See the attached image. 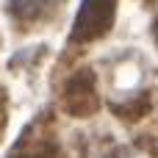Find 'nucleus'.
I'll return each instance as SVG.
<instances>
[{
    "instance_id": "nucleus-1",
    "label": "nucleus",
    "mask_w": 158,
    "mask_h": 158,
    "mask_svg": "<svg viewBox=\"0 0 158 158\" xmlns=\"http://www.w3.org/2000/svg\"><path fill=\"white\" fill-rule=\"evenodd\" d=\"M117 17V0H83L69 33V42H94L100 36H106L114 25Z\"/></svg>"
},
{
    "instance_id": "nucleus-2",
    "label": "nucleus",
    "mask_w": 158,
    "mask_h": 158,
    "mask_svg": "<svg viewBox=\"0 0 158 158\" xmlns=\"http://www.w3.org/2000/svg\"><path fill=\"white\" fill-rule=\"evenodd\" d=\"M61 103L67 108V114L72 117H89L97 111V81H94V72L92 69H81L69 78L64 94H61Z\"/></svg>"
},
{
    "instance_id": "nucleus-3",
    "label": "nucleus",
    "mask_w": 158,
    "mask_h": 158,
    "mask_svg": "<svg viewBox=\"0 0 158 158\" xmlns=\"http://www.w3.org/2000/svg\"><path fill=\"white\" fill-rule=\"evenodd\" d=\"M50 0H8V14L19 22H33L39 17H44Z\"/></svg>"
},
{
    "instance_id": "nucleus-4",
    "label": "nucleus",
    "mask_w": 158,
    "mask_h": 158,
    "mask_svg": "<svg viewBox=\"0 0 158 158\" xmlns=\"http://www.w3.org/2000/svg\"><path fill=\"white\" fill-rule=\"evenodd\" d=\"M6 119H8V114H6V94H3V89H0V131H3V125H6Z\"/></svg>"
},
{
    "instance_id": "nucleus-5",
    "label": "nucleus",
    "mask_w": 158,
    "mask_h": 158,
    "mask_svg": "<svg viewBox=\"0 0 158 158\" xmlns=\"http://www.w3.org/2000/svg\"><path fill=\"white\" fill-rule=\"evenodd\" d=\"M153 33H156V44H158V19H156V28H153Z\"/></svg>"
}]
</instances>
